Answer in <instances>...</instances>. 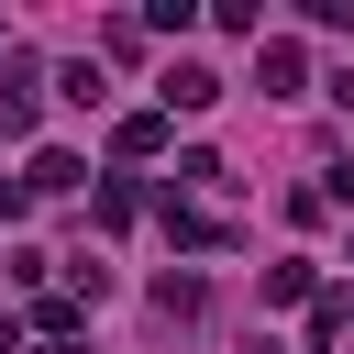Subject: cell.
<instances>
[{
	"label": "cell",
	"instance_id": "obj_3",
	"mask_svg": "<svg viewBox=\"0 0 354 354\" xmlns=\"http://www.w3.org/2000/svg\"><path fill=\"white\" fill-rule=\"evenodd\" d=\"M343 321H354V288H321L310 299V343H343Z\"/></svg>",
	"mask_w": 354,
	"mask_h": 354
},
{
	"label": "cell",
	"instance_id": "obj_2",
	"mask_svg": "<svg viewBox=\"0 0 354 354\" xmlns=\"http://www.w3.org/2000/svg\"><path fill=\"white\" fill-rule=\"evenodd\" d=\"M166 232H177L188 254H210V243H232V221H221V210H188V199H166Z\"/></svg>",
	"mask_w": 354,
	"mask_h": 354
},
{
	"label": "cell",
	"instance_id": "obj_5",
	"mask_svg": "<svg viewBox=\"0 0 354 354\" xmlns=\"http://www.w3.org/2000/svg\"><path fill=\"white\" fill-rule=\"evenodd\" d=\"M266 299H277V310L310 299V254H277V266H266Z\"/></svg>",
	"mask_w": 354,
	"mask_h": 354
},
{
	"label": "cell",
	"instance_id": "obj_6",
	"mask_svg": "<svg viewBox=\"0 0 354 354\" xmlns=\"http://www.w3.org/2000/svg\"><path fill=\"white\" fill-rule=\"evenodd\" d=\"M111 144H122V155H155V144H166V111H133V122H122Z\"/></svg>",
	"mask_w": 354,
	"mask_h": 354
},
{
	"label": "cell",
	"instance_id": "obj_1",
	"mask_svg": "<svg viewBox=\"0 0 354 354\" xmlns=\"http://www.w3.org/2000/svg\"><path fill=\"white\" fill-rule=\"evenodd\" d=\"M155 100H166V111H210V100H221V77H210V66H199V55H177V66H166V88H155Z\"/></svg>",
	"mask_w": 354,
	"mask_h": 354
},
{
	"label": "cell",
	"instance_id": "obj_7",
	"mask_svg": "<svg viewBox=\"0 0 354 354\" xmlns=\"http://www.w3.org/2000/svg\"><path fill=\"white\" fill-rule=\"evenodd\" d=\"M332 199H343V210H354V155H343V166H332V188H321V210H332Z\"/></svg>",
	"mask_w": 354,
	"mask_h": 354
},
{
	"label": "cell",
	"instance_id": "obj_4",
	"mask_svg": "<svg viewBox=\"0 0 354 354\" xmlns=\"http://www.w3.org/2000/svg\"><path fill=\"white\" fill-rule=\"evenodd\" d=\"M299 77H310L299 44H266V100H299Z\"/></svg>",
	"mask_w": 354,
	"mask_h": 354
}]
</instances>
